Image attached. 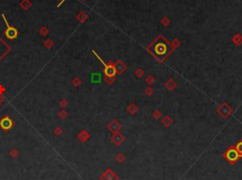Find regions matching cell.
Here are the masks:
<instances>
[{
  "label": "cell",
  "mask_w": 242,
  "mask_h": 180,
  "mask_svg": "<svg viewBox=\"0 0 242 180\" xmlns=\"http://www.w3.org/2000/svg\"><path fill=\"white\" fill-rule=\"evenodd\" d=\"M154 53H152L154 55V57H156L159 61H162V60L164 61V59L169 54L168 52V44L166 42L160 41L158 42L155 46H154Z\"/></svg>",
  "instance_id": "1"
},
{
  "label": "cell",
  "mask_w": 242,
  "mask_h": 180,
  "mask_svg": "<svg viewBox=\"0 0 242 180\" xmlns=\"http://www.w3.org/2000/svg\"><path fill=\"white\" fill-rule=\"evenodd\" d=\"M93 53L97 56V58L100 61V62L104 65V74L105 75L107 76V78H115V75L116 74V68H115V65L113 62L109 61L108 63H105L101 59L100 57L95 52V51H93Z\"/></svg>",
  "instance_id": "2"
},
{
  "label": "cell",
  "mask_w": 242,
  "mask_h": 180,
  "mask_svg": "<svg viewBox=\"0 0 242 180\" xmlns=\"http://www.w3.org/2000/svg\"><path fill=\"white\" fill-rule=\"evenodd\" d=\"M225 158H226V160L229 161V162H231V163H234V162H235L238 159H239V153L236 151V149H235V148H230L229 150H227L226 151V153H225Z\"/></svg>",
  "instance_id": "3"
},
{
  "label": "cell",
  "mask_w": 242,
  "mask_h": 180,
  "mask_svg": "<svg viewBox=\"0 0 242 180\" xmlns=\"http://www.w3.org/2000/svg\"><path fill=\"white\" fill-rule=\"evenodd\" d=\"M2 17H3V19H4L5 23H6V25H7V30H6V32H5L6 36H7L9 39H11V40L15 39V38L17 37V35H18V31H17V29H16L15 28H13V27H11V25H9V23H8V21H7V19H6V17H5V15H4V14L2 15Z\"/></svg>",
  "instance_id": "4"
},
{
  "label": "cell",
  "mask_w": 242,
  "mask_h": 180,
  "mask_svg": "<svg viewBox=\"0 0 242 180\" xmlns=\"http://www.w3.org/2000/svg\"><path fill=\"white\" fill-rule=\"evenodd\" d=\"M233 110H232V109L226 104V103H223V104L218 109V112H219V114L221 116V117H223V118H226V117H228L230 114H231V112H232Z\"/></svg>",
  "instance_id": "5"
},
{
  "label": "cell",
  "mask_w": 242,
  "mask_h": 180,
  "mask_svg": "<svg viewBox=\"0 0 242 180\" xmlns=\"http://www.w3.org/2000/svg\"><path fill=\"white\" fill-rule=\"evenodd\" d=\"M12 125H13V123H12V119L8 116H5L1 121H0V126H1L4 130H9Z\"/></svg>",
  "instance_id": "6"
},
{
  "label": "cell",
  "mask_w": 242,
  "mask_h": 180,
  "mask_svg": "<svg viewBox=\"0 0 242 180\" xmlns=\"http://www.w3.org/2000/svg\"><path fill=\"white\" fill-rule=\"evenodd\" d=\"M115 68H116V71L117 74H122L126 69H127V66L121 61H118L117 62H116L115 64Z\"/></svg>",
  "instance_id": "7"
},
{
  "label": "cell",
  "mask_w": 242,
  "mask_h": 180,
  "mask_svg": "<svg viewBox=\"0 0 242 180\" xmlns=\"http://www.w3.org/2000/svg\"><path fill=\"white\" fill-rule=\"evenodd\" d=\"M108 127H109V129L112 131V132H117L119 129H120V128H121V124L117 122V121H113L109 125H108Z\"/></svg>",
  "instance_id": "8"
},
{
  "label": "cell",
  "mask_w": 242,
  "mask_h": 180,
  "mask_svg": "<svg viewBox=\"0 0 242 180\" xmlns=\"http://www.w3.org/2000/svg\"><path fill=\"white\" fill-rule=\"evenodd\" d=\"M165 86H166V88H167L168 91H172V90L176 87V83H175V81H174L173 79H169V80H168V81L165 83Z\"/></svg>",
  "instance_id": "9"
},
{
  "label": "cell",
  "mask_w": 242,
  "mask_h": 180,
  "mask_svg": "<svg viewBox=\"0 0 242 180\" xmlns=\"http://www.w3.org/2000/svg\"><path fill=\"white\" fill-rule=\"evenodd\" d=\"M6 51H7V44L1 38H0V52L6 53ZM0 59H1V56H0Z\"/></svg>",
  "instance_id": "10"
},
{
  "label": "cell",
  "mask_w": 242,
  "mask_h": 180,
  "mask_svg": "<svg viewBox=\"0 0 242 180\" xmlns=\"http://www.w3.org/2000/svg\"><path fill=\"white\" fill-rule=\"evenodd\" d=\"M128 110L130 114H135V112L137 111V107L134 105V104H130L128 107Z\"/></svg>",
  "instance_id": "11"
},
{
  "label": "cell",
  "mask_w": 242,
  "mask_h": 180,
  "mask_svg": "<svg viewBox=\"0 0 242 180\" xmlns=\"http://www.w3.org/2000/svg\"><path fill=\"white\" fill-rule=\"evenodd\" d=\"M162 123H163L166 126H169V125L172 124V119H171L170 117L167 116V117L164 118V120L162 121Z\"/></svg>",
  "instance_id": "12"
},
{
  "label": "cell",
  "mask_w": 242,
  "mask_h": 180,
  "mask_svg": "<svg viewBox=\"0 0 242 180\" xmlns=\"http://www.w3.org/2000/svg\"><path fill=\"white\" fill-rule=\"evenodd\" d=\"M113 140L117 143V142H122L123 140H124V138H123V136L121 135V134H119V133H117V134H116L115 136H114V138H113Z\"/></svg>",
  "instance_id": "13"
},
{
  "label": "cell",
  "mask_w": 242,
  "mask_h": 180,
  "mask_svg": "<svg viewBox=\"0 0 242 180\" xmlns=\"http://www.w3.org/2000/svg\"><path fill=\"white\" fill-rule=\"evenodd\" d=\"M154 81H155V79L153 78V75H149L148 78L146 79V82H147L148 84H149V85L153 84Z\"/></svg>",
  "instance_id": "14"
},
{
  "label": "cell",
  "mask_w": 242,
  "mask_h": 180,
  "mask_svg": "<svg viewBox=\"0 0 242 180\" xmlns=\"http://www.w3.org/2000/svg\"><path fill=\"white\" fill-rule=\"evenodd\" d=\"M236 148V151L239 153V154H242V142H239L237 144H236V146H235Z\"/></svg>",
  "instance_id": "15"
},
{
  "label": "cell",
  "mask_w": 242,
  "mask_h": 180,
  "mask_svg": "<svg viewBox=\"0 0 242 180\" xmlns=\"http://www.w3.org/2000/svg\"><path fill=\"white\" fill-rule=\"evenodd\" d=\"M135 74L138 76V78H142L143 74H144V71H143V70H141V69H138V70H136Z\"/></svg>",
  "instance_id": "16"
},
{
  "label": "cell",
  "mask_w": 242,
  "mask_h": 180,
  "mask_svg": "<svg viewBox=\"0 0 242 180\" xmlns=\"http://www.w3.org/2000/svg\"><path fill=\"white\" fill-rule=\"evenodd\" d=\"M105 80H106L107 82H108L109 84H112V83L116 80V78H107V76H106V78H105Z\"/></svg>",
  "instance_id": "17"
},
{
  "label": "cell",
  "mask_w": 242,
  "mask_h": 180,
  "mask_svg": "<svg viewBox=\"0 0 242 180\" xmlns=\"http://www.w3.org/2000/svg\"><path fill=\"white\" fill-rule=\"evenodd\" d=\"M152 93H153V89H152V88H147V89H146V94L151 95Z\"/></svg>",
  "instance_id": "18"
},
{
  "label": "cell",
  "mask_w": 242,
  "mask_h": 180,
  "mask_svg": "<svg viewBox=\"0 0 242 180\" xmlns=\"http://www.w3.org/2000/svg\"><path fill=\"white\" fill-rule=\"evenodd\" d=\"M160 116H161V113H160V111L156 110V111H154V112H153V117H155V118H159Z\"/></svg>",
  "instance_id": "19"
},
{
  "label": "cell",
  "mask_w": 242,
  "mask_h": 180,
  "mask_svg": "<svg viewBox=\"0 0 242 180\" xmlns=\"http://www.w3.org/2000/svg\"><path fill=\"white\" fill-rule=\"evenodd\" d=\"M64 1H65V0H62V1H61V2H60L59 4H58V7H60V6H61V5H62V4H63V3H64Z\"/></svg>",
  "instance_id": "20"
}]
</instances>
